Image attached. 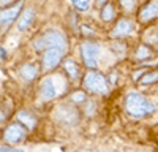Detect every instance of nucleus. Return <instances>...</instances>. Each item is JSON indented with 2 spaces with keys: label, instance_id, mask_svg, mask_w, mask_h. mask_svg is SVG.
Segmentation results:
<instances>
[{
  "label": "nucleus",
  "instance_id": "obj_1",
  "mask_svg": "<svg viewBox=\"0 0 158 152\" xmlns=\"http://www.w3.org/2000/svg\"><path fill=\"white\" fill-rule=\"evenodd\" d=\"M125 106H127V111L130 116H133L136 119L139 117H146L149 114H152L155 111V106L150 103V101L142 97L141 94H136V92H131L127 95L125 98Z\"/></svg>",
  "mask_w": 158,
  "mask_h": 152
},
{
  "label": "nucleus",
  "instance_id": "obj_2",
  "mask_svg": "<svg viewBox=\"0 0 158 152\" xmlns=\"http://www.w3.org/2000/svg\"><path fill=\"white\" fill-rule=\"evenodd\" d=\"M33 48L36 51H44L49 48H63L65 49V36L59 30H48L33 41Z\"/></svg>",
  "mask_w": 158,
  "mask_h": 152
},
{
  "label": "nucleus",
  "instance_id": "obj_3",
  "mask_svg": "<svg viewBox=\"0 0 158 152\" xmlns=\"http://www.w3.org/2000/svg\"><path fill=\"white\" fill-rule=\"evenodd\" d=\"M84 86L90 92L95 94H108V82L104 79V76L97 71H89L84 78Z\"/></svg>",
  "mask_w": 158,
  "mask_h": 152
},
{
  "label": "nucleus",
  "instance_id": "obj_4",
  "mask_svg": "<svg viewBox=\"0 0 158 152\" xmlns=\"http://www.w3.org/2000/svg\"><path fill=\"white\" fill-rule=\"evenodd\" d=\"M81 54H82V60L89 68H95L98 65V54H100V46L97 43L92 41H85L81 46Z\"/></svg>",
  "mask_w": 158,
  "mask_h": 152
},
{
  "label": "nucleus",
  "instance_id": "obj_5",
  "mask_svg": "<svg viewBox=\"0 0 158 152\" xmlns=\"http://www.w3.org/2000/svg\"><path fill=\"white\" fill-rule=\"evenodd\" d=\"M63 57V48H49L43 56V67L46 70L56 68Z\"/></svg>",
  "mask_w": 158,
  "mask_h": 152
},
{
  "label": "nucleus",
  "instance_id": "obj_6",
  "mask_svg": "<svg viewBox=\"0 0 158 152\" xmlns=\"http://www.w3.org/2000/svg\"><path fill=\"white\" fill-rule=\"evenodd\" d=\"M5 141L6 143H19L25 138V130L22 129L21 125H10L8 129L5 130Z\"/></svg>",
  "mask_w": 158,
  "mask_h": 152
},
{
  "label": "nucleus",
  "instance_id": "obj_7",
  "mask_svg": "<svg viewBox=\"0 0 158 152\" xmlns=\"http://www.w3.org/2000/svg\"><path fill=\"white\" fill-rule=\"evenodd\" d=\"M22 8V2H19L18 5L11 6V8H6L3 11H0V27H5V25L11 24L13 21L16 19V16L19 15V11Z\"/></svg>",
  "mask_w": 158,
  "mask_h": 152
},
{
  "label": "nucleus",
  "instance_id": "obj_8",
  "mask_svg": "<svg viewBox=\"0 0 158 152\" xmlns=\"http://www.w3.org/2000/svg\"><path fill=\"white\" fill-rule=\"evenodd\" d=\"M131 32H133V22L128 19H120L112 30V36H123V35H130Z\"/></svg>",
  "mask_w": 158,
  "mask_h": 152
},
{
  "label": "nucleus",
  "instance_id": "obj_9",
  "mask_svg": "<svg viewBox=\"0 0 158 152\" xmlns=\"http://www.w3.org/2000/svg\"><path fill=\"white\" fill-rule=\"evenodd\" d=\"M33 19H35V11H33L32 8H30V10H25L22 15L19 16V21H18V30H21V32L27 30L30 25H32Z\"/></svg>",
  "mask_w": 158,
  "mask_h": 152
},
{
  "label": "nucleus",
  "instance_id": "obj_10",
  "mask_svg": "<svg viewBox=\"0 0 158 152\" xmlns=\"http://www.w3.org/2000/svg\"><path fill=\"white\" fill-rule=\"evenodd\" d=\"M156 16H158V3H147L139 11V19L142 22H147Z\"/></svg>",
  "mask_w": 158,
  "mask_h": 152
},
{
  "label": "nucleus",
  "instance_id": "obj_11",
  "mask_svg": "<svg viewBox=\"0 0 158 152\" xmlns=\"http://www.w3.org/2000/svg\"><path fill=\"white\" fill-rule=\"evenodd\" d=\"M54 97H56V86H54V82H52L51 78H46L41 82V98L51 100Z\"/></svg>",
  "mask_w": 158,
  "mask_h": 152
},
{
  "label": "nucleus",
  "instance_id": "obj_12",
  "mask_svg": "<svg viewBox=\"0 0 158 152\" xmlns=\"http://www.w3.org/2000/svg\"><path fill=\"white\" fill-rule=\"evenodd\" d=\"M60 109L63 111V116L62 114H56V117L63 122V124H74L76 122V111L73 108H68V106H60Z\"/></svg>",
  "mask_w": 158,
  "mask_h": 152
},
{
  "label": "nucleus",
  "instance_id": "obj_13",
  "mask_svg": "<svg viewBox=\"0 0 158 152\" xmlns=\"http://www.w3.org/2000/svg\"><path fill=\"white\" fill-rule=\"evenodd\" d=\"M19 71H21V76H22V78L27 79V81L35 79L36 74H38V68H36L35 63H25V65H22V67L19 68Z\"/></svg>",
  "mask_w": 158,
  "mask_h": 152
},
{
  "label": "nucleus",
  "instance_id": "obj_14",
  "mask_svg": "<svg viewBox=\"0 0 158 152\" xmlns=\"http://www.w3.org/2000/svg\"><path fill=\"white\" fill-rule=\"evenodd\" d=\"M18 119H19V122L21 124H24L27 129H35V125H36V119H35V116H32L30 112H27V111H19V114H18Z\"/></svg>",
  "mask_w": 158,
  "mask_h": 152
},
{
  "label": "nucleus",
  "instance_id": "obj_15",
  "mask_svg": "<svg viewBox=\"0 0 158 152\" xmlns=\"http://www.w3.org/2000/svg\"><path fill=\"white\" fill-rule=\"evenodd\" d=\"M63 65H65V70H67V73L70 74L71 79H76L77 76H79V68L76 67V63H74L73 60H67Z\"/></svg>",
  "mask_w": 158,
  "mask_h": 152
},
{
  "label": "nucleus",
  "instance_id": "obj_16",
  "mask_svg": "<svg viewBox=\"0 0 158 152\" xmlns=\"http://www.w3.org/2000/svg\"><path fill=\"white\" fill-rule=\"evenodd\" d=\"M112 18H114V8H112V5H104L103 10H101V19L109 22V21H112Z\"/></svg>",
  "mask_w": 158,
  "mask_h": 152
},
{
  "label": "nucleus",
  "instance_id": "obj_17",
  "mask_svg": "<svg viewBox=\"0 0 158 152\" xmlns=\"http://www.w3.org/2000/svg\"><path fill=\"white\" fill-rule=\"evenodd\" d=\"M158 81V71H149L144 74V78L141 79V84H152Z\"/></svg>",
  "mask_w": 158,
  "mask_h": 152
},
{
  "label": "nucleus",
  "instance_id": "obj_18",
  "mask_svg": "<svg viewBox=\"0 0 158 152\" xmlns=\"http://www.w3.org/2000/svg\"><path fill=\"white\" fill-rule=\"evenodd\" d=\"M71 3L79 11H87L89 6H90V0H71Z\"/></svg>",
  "mask_w": 158,
  "mask_h": 152
},
{
  "label": "nucleus",
  "instance_id": "obj_19",
  "mask_svg": "<svg viewBox=\"0 0 158 152\" xmlns=\"http://www.w3.org/2000/svg\"><path fill=\"white\" fill-rule=\"evenodd\" d=\"M120 6L125 11H133L135 6H136V2H135V0H120Z\"/></svg>",
  "mask_w": 158,
  "mask_h": 152
},
{
  "label": "nucleus",
  "instance_id": "obj_20",
  "mask_svg": "<svg viewBox=\"0 0 158 152\" xmlns=\"http://www.w3.org/2000/svg\"><path fill=\"white\" fill-rule=\"evenodd\" d=\"M150 56V49L147 46H141L138 49V53H136V57L138 59H144V57H149Z\"/></svg>",
  "mask_w": 158,
  "mask_h": 152
},
{
  "label": "nucleus",
  "instance_id": "obj_21",
  "mask_svg": "<svg viewBox=\"0 0 158 152\" xmlns=\"http://www.w3.org/2000/svg\"><path fill=\"white\" fill-rule=\"evenodd\" d=\"M71 100L76 101V103H82V101L85 100V95H84L82 92H77V94H73V95H71Z\"/></svg>",
  "mask_w": 158,
  "mask_h": 152
},
{
  "label": "nucleus",
  "instance_id": "obj_22",
  "mask_svg": "<svg viewBox=\"0 0 158 152\" xmlns=\"http://www.w3.org/2000/svg\"><path fill=\"white\" fill-rule=\"evenodd\" d=\"M3 57H6V53L3 51V48H0V59H3Z\"/></svg>",
  "mask_w": 158,
  "mask_h": 152
},
{
  "label": "nucleus",
  "instance_id": "obj_23",
  "mask_svg": "<svg viewBox=\"0 0 158 152\" xmlns=\"http://www.w3.org/2000/svg\"><path fill=\"white\" fill-rule=\"evenodd\" d=\"M10 2H13V0H0V5L5 6V5H6V3H10Z\"/></svg>",
  "mask_w": 158,
  "mask_h": 152
},
{
  "label": "nucleus",
  "instance_id": "obj_24",
  "mask_svg": "<svg viewBox=\"0 0 158 152\" xmlns=\"http://www.w3.org/2000/svg\"><path fill=\"white\" fill-rule=\"evenodd\" d=\"M97 2H98L100 5H104V3H106V2H108V0H97Z\"/></svg>",
  "mask_w": 158,
  "mask_h": 152
},
{
  "label": "nucleus",
  "instance_id": "obj_25",
  "mask_svg": "<svg viewBox=\"0 0 158 152\" xmlns=\"http://www.w3.org/2000/svg\"><path fill=\"white\" fill-rule=\"evenodd\" d=\"M3 119H5V114H3L2 111H0V120H3Z\"/></svg>",
  "mask_w": 158,
  "mask_h": 152
}]
</instances>
